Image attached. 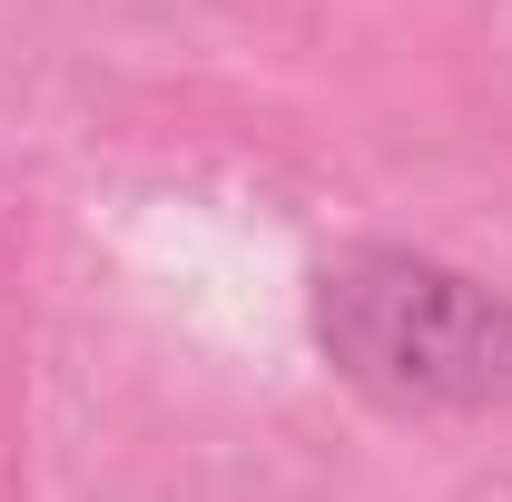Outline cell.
<instances>
[{
	"label": "cell",
	"instance_id": "6da1fadb",
	"mask_svg": "<svg viewBox=\"0 0 512 502\" xmlns=\"http://www.w3.org/2000/svg\"><path fill=\"white\" fill-rule=\"evenodd\" d=\"M316 355L404 414L512 404V296L414 247H345L316 266Z\"/></svg>",
	"mask_w": 512,
	"mask_h": 502
}]
</instances>
